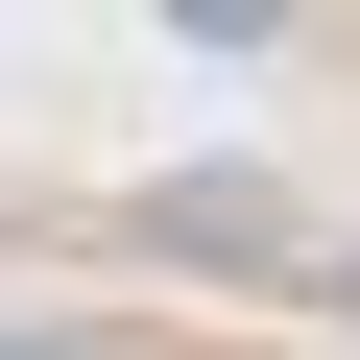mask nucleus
Masks as SVG:
<instances>
[{"instance_id": "1", "label": "nucleus", "mask_w": 360, "mask_h": 360, "mask_svg": "<svg viewBox=\"0 0 360 360\" xmlns=\"http://www.w3.org/2000/svg\"><path fill=\"white\" fill-rule=\"evenodd\" d=\"M144 240H168V264H336L264 168H168V193H144Z\"/></svg>"}, {"instance_id": "2", "label": "nucleus", "mask_w": 360, "mask_h": 360, "mask_svg": "<svg viewBox=\"0 0 360 360\" xmlns=\"http://www.w3.org/2000/svg\"><path fill=\"white\" fill-rule=\"evenodd\" d=\"M168 25H217V49H264V25H288V0H168Z\"/></svg>"}, {"instance_id": "3", "label": "nucleus", "mask_w": 360, "mask_h": 360, "mask_svg": "<svg viewBox=\"0 0 360 360\" xmlns=\"http://www.w3.org/2000/svg\"><path fill=\"white\" fill-rule=\"evenodd\" d=\"M0 360H49V336H0Z\"/></svg>"}]
</instances>
